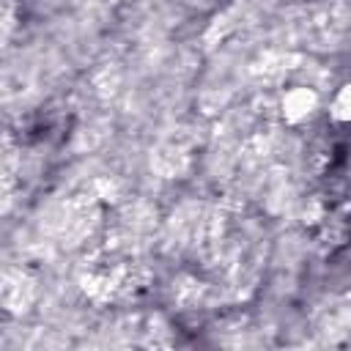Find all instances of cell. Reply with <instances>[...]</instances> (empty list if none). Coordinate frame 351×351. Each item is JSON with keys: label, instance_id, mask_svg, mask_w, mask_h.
Wrapping results in <instances>:
<instances>
[{"label": "cell", "instance_id": "cell-1", "mask_svg": "<svg viewBox=\"0 0 351 351\" xmlns=\"http://www.w3.org/2000/svg\"><path fill=\"white\" fill-rule=\"evenodd\" d=\"M315 110V93L310 88H293L282 99V112L288 121H302Z\"/></svg>", "mask_w": 351, "mask_h": 351}, {"label": "cell", "instance_id": "cell-2", "mask_svg": "<svg viewBox=\"0 0 351 351\" xmlns=\"http://www.w3.org/2000/svg\"><path fill=\"white\" fill-rule=\"evenodd\" d=\"M332 115L337 121H351V82L337 90V96L332 101Z\"/></svg>", "mask_w": 351, "mask_h": 351}]
</instances>
